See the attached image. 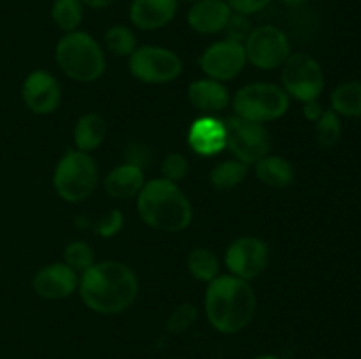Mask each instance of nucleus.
I'll use <instances>...</instances> for the list:
<instances>
[{"instance_id":"obj_1","label":"nucleus","mask_w":361,"mask_h":359,"mask_svg":"<svg viewBox=\"0 0 361 359\" xmlns=\"http://www.w3.org/2000/svg\"><path fill=\"white\" fill-rule=\"evenodd\" d=\"M78 289L92 312L113 315L133 306L140 285L129 266L118 260H104L81 273Z\"/></svg>"},{"instance_id":"obj_2","label":"nucleus","mask_w":361,"mask_h":359,"mask_svg":"<svg viewBox=\"0 0 361 359\" xmlns=\"http://www.w3.org/2000/svg\"><path fill=\"white\" fill-rule=\"evenodd\" d=\"M204 313L215 331L235 334L245 329L256 313V294L247 280L235 275H219L208 284Z\"/></svg>"},{"instance_id":"obj_3","label":"nucleus","mask_w":361,"mask_h":359,"mask_svg":"<svg viewBox=\"0 0 361 359\" xmlns=\"http://www.w3.org/2000/svg\"><path fill=\"white\" fill-rule=\"evenodd\" d=\"M137 213L148 227L162 232H180L192 220V208L185 194L166 178L145 183L137 194Z\"/></svg>"},{"instance_id":"obj_4","label":"nucleus","mask_w":361,"mask_h":359,"mask_svg":"<svg viewBox=\"0 0 361 359\" xmlns=\"http://www.w3.org/2000/svg\"><path fill=\"white\" fill-rule=\"evenodd\" d=\"M55 56L62 73L80 83L99 80L106 69L104 49L83 30L63 34L56 42Z\"/></svg>"},{"instance_id":"obj_5","label":"nucleus","mask_w":361,"mask_h":359,"mask_svg":"<svg viewBox=\"0 0 361 359\" xmlns=\"http://www.w3.org/2000/svg\"><path fill=\"white\" fill-rule=\"evenodd\" d=\"M99 182L97 164L90 153L69 150L56 164L53 187L67 203H80L95 190Z\"/></svg>"},{"instance_id":"obj_6","label":"nucleus","mask_w":361,"mask_h":359,"mask_svg":"<svg viewBox=\"0 0 361 359\" xmlns=\"http://www.w3.org/2000/svg\"><path fill=\"white\" fill-rule=\"evenodd\" d=\"M289 95L274 83H250L240 88L233 99L236 116L250 122L267 123L281 118L289 109Z\"/></svg>"},{"instance_id":"obj_7","label":"nucleus","mask_w":361,"mask_h":359,"mask_svg":"<svg viewBox=\"0 0 361 359\" xmlns=\"http://www.w3.org/2000/svg\"><path fill=\"white\" fill-rule=\"evenodd\" d=\"M281 80L286 94L300 102L316 101L324 90L323 67L307 53L289 55L282 65Z\"/></svg>"},{"instance_id":"obj_8","label":"nucleus","mask_w":361,"mask_h":359,"mask_svg":"<svg viewBox=\"0 0 361 359\" xmlns=\"http://www.w3.org/2000/svg\"><path fill=\"white\" fill-rule=\"evenodd\" d=\"M129 70L137 81L147 84L171 83L182 74V58L162 46H141L129 56Z\"/></svg>"},{"instance_id":"obj_9","label":"nucleus","mask_w":361,"mask_h":359,"mask_svg":"<svg viewBox=\"0 0 361 359\" xmlns=\"http://www.w3.org/2000/svg\"><path fill=\"white\" fill-rule=\"evenodd\" d=\"M226 148H229L236 160L243 164H256L270 151L271 141L268 129L263 123L233 116L224 122Z\"/></svg>"},{"instance_id":"obj_10","label":"nucleus","mask_w":361,"mask_h":359,"mask_svg":"<svg viewBox=\"0 0 361 359\" xmlns=\"http://www.w3.org/2000/svg\"><path fill=\"white\" fill-rule=\"evenodd\" d=\"M247 62L261 70H274L284 65L291 55V44L284 30L274 25H259L250 30L243 42Z\"/></svg>"},{"instance_id":"obj_11","label":"nucleus","mask_w":361,"mask_h":359,"mask_svg":"<svg viewBox=\"0 0 361 359\" xmlns=\"http://www.w3.org/2000/svg\"><path fill=\"white\" fill-rule=\"evenodd\" d=\"M247 63L243 44L229 39L214 42L200 56V65L210 80L229 81L238 76Z\"/></svg>"},{"instance_id":"obj_12","label":"nucleus","mask_w":361,"mask_h":359,"mask_svg":"<svg viewBox=\"0 0 361 359\" xmlns=\"http://www.w3.org/2000/svg\"><path fill=\"white\" fill-rule=\"evenodd\" d=\"M226 266L242 280L259 277L268 266V246L256 236H242L226 250Z\"/></svg>"},{"instance_id":"obj_13","label":"nucleus","mask_w":361,"mask_h":359,"mask_svg":"<svg viewBox=\"0 0 361 359\" xmlns=\"http://www.w3.org/2000/svg\"><path fill=\"white\" fill-rule=\"evenodd\" d=\"M21 97L34 115H49L60 106L62 88L53 74L46 70H34L25 80Z\"/></svg>"},{"instance_id":"obj_14","label":"nucleus","mask_w":361,"mask_h":359,"mask_svg":"<svg viewBox=\"0 0 361 359\" xmlns=\"http://www.w3.org/2000/svg\"><path fill=\"white\" fill-rule=\"evenodd\" d=\"M32 285L35 294L41 298L63 299L76 292V289L80 287V277L66 263H53L35 273Z\"/></svg>"},{"instance_id":"obj_15","label":"nucleus","mask_w":361,"mask_h":359,"mask_svg":"<svg viewBox=\"0 0 361 359\" xmlns=\"http://www.w3.org/2000/svg\"><path fill=\"white\" fill-rule=\"evenodd\" d=\"M231 14L226 0H197L187 11V25L201 35L221 34Z\"/></svg>"},{"instance_id":"obj_16","label":"nucleus","mask_w":361,"mask_h":359,"mask_svg":"<svg viewBox=\"0 0 361 359\" xmlns=\"http://www.w3.org/2000/svg\"><path fill=\"white\" fill-rule=\"evenodd\" d=\"M178 0H133L129 20L140 30H159L175 20Z\"/></svg>"},{"instance_id":"obj_17","label":"nucleus","mask_w":361,"mask_h":359,"mask_svg":"<svg viewBox=\"0 0 361 359\" xmlns=\"http://www.w3.org/2000/svg\"><path fill=\"white\" fill-rule=\"evenodd\" d=\"M187 141H189V146L201 157L217 155L219 151L226 148L224 122L208 115L203 118H197L190 125Z\"/></svg>"},{"instance_id":"obj_18","label":"nucleus","mask_w":361,"mask_h":359,"mask_svg":"<svg viewBox=\"0 0 361 359\" xmlns=\"http://www.w3.org/2000/svg\"><path fill=\"white\" fill-rule=\"evenodd\" d=\"M190 104L200 109L204 115L212 116L224 111L229 106V92L221 81H215L207 77V80H197L189 84L187 90Z\"/></svg>"},{"instance_id":"obj_19","label":"nucleus","mask_w":361,"mask_h":359,"mask_svg":"<svg viewBox=\"0 0 361 359\" xmlns=\"http://www.w3.org/2000/svg\"><path fill=\"white\" fill-rule=\"evenodd\" d=\"M145 172L140 164H122L104 178V189L115 199H130L145 187Z\"/></svg>"},{"instance_id":"obj_20","label":"nucleus","mask_w":361,"mask_h":359,"mask_svg":"<svg viewBox=\"0 0 361 359\" xmlns=\"http://www.w3.org/2000/svg\"><path fill=\"white\" fill-rule=\"evenodd\" d=\"M256 176L264 185L284 189L291 185L295 180V169L288 158L279 157V155H267L256 162Z\"/></svg>"},{"instance_id":"obj_21","label":"nucleus","mask_w":361,"mask_h":359,"mask_svg":"<svg viewBox=\"0 0 361 359\" xmlns=\"http://www.w3.org/2000/svg\"><path fill=\"white\" fill-rule=\"evenodd\" d=\"M106 137V122L97 113H87L74 127V144L76 150L90 153L102 144Z\"/></svg>"},{"instance_id":"obj_22","label":"nucleus","mask_w":361,"mask_h":359,"mask_svg":"<svg viewBox=\"0 0 361 359\" xmlns=\"http://www.w3.org/2000/svg\"><path fill=\"white\" fill-rule=\"evenodd\" d=\"M331 109L338 116L361 118V81H345L341 83L330 95Z\"/></svg>"},{"instance_id":"obj_23","label":"nucleus","mask_w":361,"mask_h":359,"mask_svg":"<svg viewBox=\"0 0 361 359\" xmlns=\"http://www.w3.org/2000/svg\"><path fill=\"white\" fill-rule=\"evenodd\" d=\"M83 14L85 6L81 4V0H53L51 4L53 21L66 34L80 30Z\"/></svg>"},{"instance_id":"obj_24","label":"nucleus","mask_w":361,"mask_h":359,"mask_svg":"<svg viewBox=\"0 0 361 359\" xmlns=\"http://www.w3.org/2000/svg\"><path fill=\"white\" fill-rule=\"evenodd\" d=\"M187 267L196 280L204 282V284L215 280L221 271L217 256L208 248H194L187 259Z\"/></svg>"},{"instance_id":"obj_25","label":"nucleus","mask_w":361,"mask_h":359,"mask_svg":"<svg viewBox=\"0 0 361 359\" xmlns=\"http://www.w3.org/2000/svg\"><path fill=\"white\" fill-rule=\"evenodd\" d=\"M247 164L240 160H224L215 165L210 172V183L217 190H231L245 180Z\"/></svg>"},{"instance_id":"obj_26","label":"nucleus","mask_w":361,"mask_h":359,"mask_svg":"<svg viewBox=\"0 0 361 359\" xmlns=\"http://www.w3.org/2000/svg\"><path fill=\"white\" fill-rule=\"evenodd\" d=\"M104 46L111 55L130 56L137 49V39L129 27L113 25L106 30Z\"/></svg>"},{"instance_id":"obj_27","label":"nucleus","mask_w":361,"mask_h":359,"mask_svg":"<svg viewBox=\"0 0 361 359\" xmlns=\"http://www.w3.org/2000/svg\"><path fill=\"white\" fill-rule=\"evenodd\" d=\"M316 143L321 148H331L334 144L338 143L342 136V123L341 116L334 111V109H324L321 118L316 122Z\"/></svg>"},{"instance_id":"obj_28","label":"nucleus","mask_w":361,"mask_h":359,"mask_svg":"<svg viewBox=\"0 0 361 359\" xmlns=\"http://www.w3.org/2000/svg\"><path fill=\"white\" fill-rule=\"evenodd\" d=\"M63 263L73 267L76 273H85L95 264V253L92 246L85 241H73L66 246Z\"/></svg>"},{"instance_id":"obj_29","label":"nucleus","mask_w":361,"mask_h":359,"mask_svg":"<svg viewBox=\"0 0 361 359\" xmlns=\"http://www.w3.org/2000/svg\"><path fill=\"white\" fill-rule=\"evenodd\" d=\"M249 18L250 16H243V14L233 13L231 18H229L228 25H226V28L222 30L226 34V39L243 44V42L247 41V37H249L250 30H252V23H250Z\"/></svg>"},{"instance_id":"obj_30","label":"nucleus","mask_w":361,"mask_h":359,"mask_svg":"<svg viewBox=\"0 0 361 359\" xmlns=\"http://www.w3.org/2000/svg\"><path fill=\"white\" fill-rule=\"evenodd\" d=\"M187 169H189L187 158L183 157L182 153L173 151V153H169L168 157L164 158V162H162V168H161L162 178L169 180V182L173 183H178L180 180L185 178Z\"/></svg>"},{"instance_id":"obj_31","label":"nucleus","mask_w":361,"mask_h":359,"mask_svg":"<svg viewBox=\"0 0 361 359\" xmlns=\"http://www.w3.org/2000/svg\"><path fill=\"white\" fill-rule=\"evenodd\" d=\"M194 319H196V308H194L192 305H189V303H187V305H180L178 308L173 312L171 319H169L168 329L171 331V333H180V331L187 329Z\"/></svg>"},{"instance_id":"obj_32","label":"nucleus","mask_w":361,"mask_h":359,"mask_svg":"<svg viewBox=\"0 0 361 359\" xmlns=\"http://www.w3.org/2000/svg\"><path fill=\"white\" fill-rule=\"evenodd\" d=\"M226 2L231 7L233 13L243 14V16H252V14H257L263 9H267L274 0H226Z\"/></svg>"},{"instance_id":"obj_33","label":"nucleus","mask_w":361,"mask_h":359,"mask_svg":"<svg viewBox=\"0 0 361 359\" xmlns=\"http://www.w3.org/2000/svg\"><path fill=\"white\" fill-rule=\"evenodd\" d=\"M122 225H123L122 213H120L118 210H113L99 220L97 232L102 236V238H111L113 234H116V232L122 229Z\"/></svg>"},{"instance_id":"obj_34","label":"nucleus","mask_w":361,"mask_h":359,"mask_svg":"<svg viewBox=\"0 0 361 359\" xmlns=\"http://www.w3.org/2000/svg\"><path fill=\"white\" fill-rule=\"evenodd\" d=\"M324 113V108L319 104V101H309V102H303V116H305L309 122L316 123L317 120L321 118V115Z\"/></svg>"},{"instance_id":"obj_35","label":"nucleus","mask_w":361,"mask_h":359,"mask_svg":"<svg viewBox=\"0 0 361 359\" xmlns=\"http://www.w3.org/2000/svg\"><path fill=\"white\" fill-rule=\"evenodd\" d=\"M115 0H81L85 7H90V9H106L109 7Z\"/></svg>"},{"instance_id":"obj_36","label":"nucleus","mask_w":361,"mask_h":359,"mask_svg":"<svg viewBox=\"0 0 361 359\" xmlns=\"http://www.w3.org/2000/svg\"><path fill=\"white\" fill-rule=\"evenodd\" d=\"M305 2L307 0H282V4H286L288 7H300V6H303Z\"/></svg>"},{"instance_id":"obj_37","label":"nucleus","mask_w":361,"mask_h":359,"mask_svg":"<svg viewBox=\"0 0 361 359\" xmlns=\"http://www.w3.org/2000/svg\"><path fill=\"white\" fill-rule=\"evenodd\" d=\"M252 359H279V358L274 354H263V355H256V358H252Z\"/></svg>"},{"instance_id":"obj_38","label":"nucleus","mask_w":361,"mask_h":359,"mask_svg":"<svg viewBox=\"0 0 361 359\" xmlns=\"http://www.w3.org/2000/svg\"><path fill=\"white\" fill-rule=\"evenodd\" d=\"M178 2H190V4H192V2H197V0H178Z\"/></svg>"}]
</instances>
